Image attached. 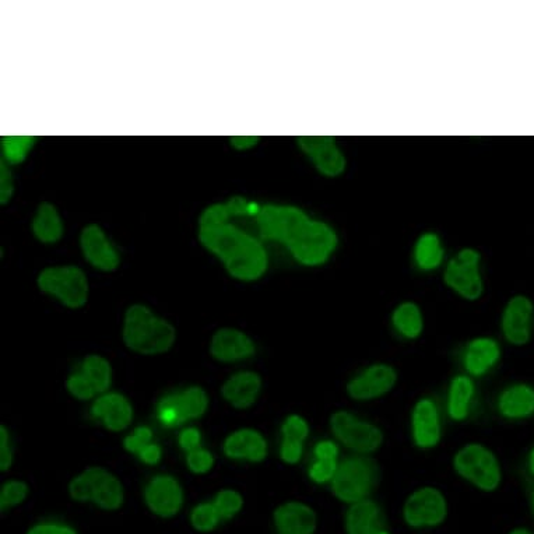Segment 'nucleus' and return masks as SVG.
<instances>
[{
	"label": "nucleus",
	"mask_w": 534,
	"mask_h": 534,
	"mask_svg": "<svg viewBox=\"0 0 534 534\" xmlns=\"http://www.w3.org/2000/svg\"><path fill=\"white\" fill-rule=\"evenodd\" d=\"M186 462H188V467L191 469V472L203 474L213 469L214 456L209 451H206V449H203L202 446H199V448L188 452Z\"/></svg>",
	"instance_id": "nucleus-37"
},
{
	"label": "nucleus",
	"mask_w": 534,
	"mask_h": 534,
	"mask_svg": "<svg viewBox=\"0 0 534 534\" xmlns=\"http://www.w3.org/2000/svg\"><path fill=\"white\" fill-rule=\"evenodd\" d=\"M414 259L417 266L425 272L438 269L444 261V248L438 235L434 233H425L421 235L414 248Z\"/></svg>",
	"instance_id": "nucleus-31"
},
{
	"label": "nucleus",
	"mask_w": 534,
	"mask_h": 534,
	"mask_svg": "<svg viewBox=\"0 0 534 534\" xmlns=\"http://www.w3.org/2000/svg\"><path fill=\"white\" fill-rule=\"evenodd\" d=\"M233 217L227 203L210 206L199 219V240L234 279L259 280L269 266V256L258 238L230 223Z\"/></svg>",
	"instance_id": "nucleus-2"
},
{
	"label": "nucleus",
	"mask_w": 534,
	"mask_h": 534,
	"mask_svg": "<svg viewBox=\"0 0 534 534\" xmlns=\"http://www.w3.org/2000/svg\"><path fill=\"white\" fill-rule=\"evenodd\" d=\"M298 146L325 177H339L346 170V157L337 147L335 137L302 136L298 137Z\"/></svg>",
	"instance_id": "nucleus-15"
},
{
	"label": "nucleus",
	"mask_w": 534,
	"mask_h": 534,
	"mask_svg": "<svg viewBox=\"0 0 534 534\" xmlns=\"http://www.w3.org/2000/svg\"><path fill=\"white\" fill-rule=\"evenodd\" d=\"M276 534H315L318 515L311 505L301 501H288L273 512Z\"/></svg>",
	"instance_id": "nucleus-17"
},
{
	"label": "nucleus",
	"mask_w": 534,
	"mask_h": 534,
	"mask_svg": "<svg viewBox=\"0 0 534 534\" xmlns=\"http://www.w3.org/2000/svg\"><path fill=\"white\" fill-rule=\"evenodd\" d=\"M224 453L231 459L263 462L267 456V441L261 432L252 428H242L233 432L224 441Z\"/></svg>",
	"instance_id": "nucleus-24"
},
{
	"label": "nucleus",
	"mask_w": 534,
	"mask_h": 534,
	"mask_svg": "<svg viewBox=\"0 0 534 534\" xmlns=\"http://www.w3.org/2000/svg\"><path fill=\"white\" fill-rule=\"evenodd\" d=\"M254 340L237 329L217 330L210 343V354L220 363H238L255 356Z\"/></svg>",
	"instance_id": "nucleus-19"
},
{
	"label": "nucleus",
	"mask_w": 534,
	"mask_h": 534,
	"mask_svg": "<svg viewBox=\"0 0 534 534\" xmlns=\"http://www.w3.org/2000/svg\"><path fill=\"white\" fill-rule=\"evenodd\" d=\"M444 280L455 293L465 300H479L484 291L479 252L474 249L460 251L459 255L446 266Z\"/></svg>",
	"instance_id": "nucleus-11"
},
{
	"label": "nucleus",
	"mask_w": 534,
	"mask_h": 534,
	"mask_svg": "<svg viewBox=\"0 0 534 534\" xmlns=\"http://www.w3.org/2000/svg\"><path fill=\"white\" fill-rule=\"evenodd\" d=\"M392 323L399 335L406 339H418L424 330V318L421 309L414 302H403L393 311Z\"/></svg>",
	"instance_id": "nucleus-30"
},
{
	"label": "nucleus",
	"mask_w": 534,
	"mask_h": 534,
	"mask_svg": "<svg viewBox=\"0 0 534 534\" xmlns=\"http://www.w3.org/2000/svg\"><path fill=\"white\" fill-rule=\"evenodd\" d=\"M262 391V378L258 372L240 371L231 375L221 388V395L238 410L254 406Z\"/></svg>",
	"instance_id": "nucleus-23"
},
{
	"label": "nucleus",
	"mask_w": 534,
	"mask_h": 534,
	"mask_svg": "<svg viewBox=\"0 0 534 534\" xmlns=\"http://www.w3.org/2000/svg\"><path fill=\"white\" fill-rule=\"evenodd\" d=\"M147 465H157L161 459V448L156 444H150L139 456Z\"/></svg>",
	"instance_id": "nucleus-43"
},
{
	"label": "nucleus",
	"mask_w": 534,
	"mask_h": 534,
	"mask_svg": "<svg viewBox=\"0 0 534 534\" xmlns=\"http://www.w3.org/2000/svg\"><path fill=\"white\" fill-rule=\"evenodd\" d=\"M533 304L529 298L518 295L512 298L502 314V332L514 346H525L532 335Z\"/></svg>",
	"instance_id": "nucleus-20"
},
{
	"label": "nucleus",
	"mask_w": 534,
	"mask_h": 534,
	"mask_svg": "<svg viewBox=\"0 0 534 534\" xmlns=\"http://www.w3.org/2000/svg\"><path fill=\"white\" fill-rule=\"evenodd\" d=\"M26 534H77L76 529L61 522H41L31 526Z\"/></svg>",
	"instance_id": "nucleus-40"
},
{
	"label": "nucleus",
	"mask_w": 534,
	"mask_h": 534,
	"mask_svg": "<svg viewBox=\"0 0 534 534\" xmlns=\"http://www.w3.org/2000/svg\"><path fill=\"white\" fill-rule=\"evenodd\" d=\"M189 521H191L192 528L200 533L213 532L223 522L213 502H202L196 505L192 509Z\"/></svg>",
	"instance_id": "nucleus-32"
},
{
	"label": "nucleus",
	"mask_w": 534,
	"mask_h": 534,
	"mask_svg": "<svg viewBox=\"0 0 534 534\" xmlns=\"http://www.w3.org/2000/svg\"><path fill=\"white\" fill-rule=\"evenodd\" d=\"M259 142V137L255 136H235L231 137V144L237 147L238 150L249 149V147L255 146Z\"/></svg>",
	"instance_id": "nucleus-44"
},
{
	"label": "nucleus",
	"mask_w": 534,
	"mask_h": 534,
	"mask_svg": "<svg viewBox=\"0 0 534 534\" xmlns=\"http://www.w3.org/2000/svg\"><path fill=\"white\" fill-rule=\"evenodd\" d=\"M13 195L12 172L7 170L5 163L0 167V203L5 205Z\"/></svg>",
	"instance_id": "nucleus-41"
},
{
	"label": "nucleus",
	"mask_w": 534,
	"mask_h": 534,
	"mask_svg": "<svg viewBox=\"0 0 534 534\" xmlns=\"http://www.w3.org/2000/svg\"><path fill=\"white\" fill-rule=\"evenodd\" d=\"M0 470L7 472L13 465V446L12 439H10L9 430L2 425L0 428Z\"/></svg>",
	"instance_id": "nucleus-39"
},
{
	"label": "nucleus",
	"mask_w": 534,
	"mask_h": 534,
	"mask_svg": "<svg viewBox=\"0 0 534 534\" xmlns=\"http://www.w3.org/2000/svg\"><path fill=\"white\" fill-rule=\"evenodd\" d=\"M69 494L77 502H93L104 511H118L125 502L121 481L104 467H89L69 484Z\"/></svg>",
	"instance_id": "nucleus-5"
},
{
	"label": "nucleus",
	"mask_w": 534,
	"mask_h": 534,
	"mask_svg": "<svg viewBox=\"0 0 534 534\" xmlns=\"http://www.w3.org/2000/svg\"><path fill=\"white\" fill-rule=\"evenodd\" d=\"M122 336L126 347L133 353L158 356L174 346L177 330L144 305H132L125 314Z\"/></svg>",
	"instance_id": "nucleus-3"
},
{
	"label": "nucleus",
	"mask_w": 534,
	"mask_h": 534,
	"mask_svg": "<svg viewBox=\"0 0 534 534\" xmlns=\"http://www.w3.org/2000/svg\"><path fill=\"white\" fill-rule=\"evenodd\" d=\"M502 416L519 420L534 413V389L528 385H515L505 389L498 400Z\"/></svg>",
	"instance_id": "nucleus-28"
},
{
	"label": "nucleus",
	"mask_w": 534,
	"mask_h": 534,
	"mask_svg": "<svg viewBox=\"0 0 534 534\" xmlns=\"http://www.w3.org/2000/svg\"><path fill=\"white\" fill-rule=\"evenodd\" d=\"M28 495V486L24 481H6L0 490V509L3 514L17 505L23 504Z\"/></svg>",
	"instance_id": "nucleus-35"
},
{
	"label": "nucleus",
	"mask_w": 534,
	"mask_h": 534,
	"mask_svg": "<svg viewBox=\"0 0 534 534\" xmlns=\"http://www.w3.org/2000/svg\"><path fill=\"white\" fill-rule=\"evenodd\" d=\"M533 509H534V501H533Z\"/></svg>",
	"instance_id": "nucleus-47"
},
{
	"label": "nucleus",
	"mask_w": 534,
	"mask_h": 534,
	"mask_svg": "<svg viewBox=\"0 0 534 534\" xmlns=\"http://www.w3.org/2000/svg\"><path fill=\"white\" fill-rule=\"evenodd\" d=\"M256 223L262 240L280 242L304 266H322L339 244L332 227L297 207L267 205L259 209Z\"/></svg>",
	"instance_id": "nucleus-1"
},
{
	"label": "nucleus",
	"mask_w": 534,
	"mask_h": 534,
	"mask_svg": "<svg viewBox=\"0 0 534 534\" xmlns=\"http://www.w3.org/2000/svg\"><path fill=\"white\" fill-rule=\"evenodd\" d=\"M398 384V371L385 363L372 364L346 385L347 395L356 402H371L384 398Z\"/></svg>",
	"instance_id": "nucleus-13"
},
{
	"label": "nucleus",
	"mask_w": 534,
	"mask_h": 534,
	"mask_svg": "<svg viewBox=\"0 0 534 534\" xmlns=\"http://www.w3.org/2000/svg\"><path fill=\"white\" fill-rule=\"evenodd\" d=\"M402 515L410 529H437L448 519V500L437 487H420L404 501Z\"/></svg>",
	"instance_id": "nucleus-8"
},
{
	"label": "nucleus",
	"mask_w": 534,
	"mask_h": 534,
	"mask_svg": "<svg viewBox=\"0 0 534 534\" xmlns=\"http://www.w3.org/2000/svg\"><path fill=\"white\" fill-rule=\"evenodd\" d=\"M411 434L417 448L432 449L442 439V421L437 403L430 398L418 400L411 413Z\"/></svg>",
	"instance_id": "nucleus-16"
},
{
	"label": "nucleus",
	"mask_w": 534,
	"mask_h": 534,
	"mask_svg": "<svg viewBox=\"0 0 534 534\" xmlns=\"http://www.w3.org/2000/svg\"><path fill=\"white\" fill-rule=\"evenodd\" d=\"M314 465L309 469V479L316 484L332 483L339 467L337 458H315Z\"/></svg>",
	"instance_id": "nucleus-36"
},
{
	"label": "nucleus",
	"mask_w": 534,
	"mask_h": 534,
	"mask_svg": "<svg viewBox=\"0 0 534 534\" xmlns=\"http://www.w3.org/2000/svg\"><path fill=\"white\" fill-rule=\"evenodd\" d=\"M508 534H533V533L530 532V530L526 528H516L514 530H511V532H509Z\"/></svg>",
	"instance_id": "nucleus-45"
},
{
	"label": "nucleus",
	"mask_w": 534,
	"mask_h": 534,
	"mask_svg": "<svg viewBox=\"0 0 534 534\" xmlns=\"http://www.w3.org/2000/svg\"><path fill=\"white\" fill-rule=\"evenodd\" d=\"M330 430L340 444L356 453L370 456L382 448L384 431L377 424L358 417L349 410H339L330 417Z\"/></svg>",
	"instance_id": "nucleus-7"
},
{
	"label": "nucleus",
	"mask_w": 534,
	"mask_h": 534,
	"mask_svg": "<svg viewBox=\"0 0 534 534\" xmlns=\"http://www.w3.org/2000/svg\"><path fill=\"white\" fill-rule=\"evenodd\" d=\"M501 358L500 344L491 337H477L467 344L465 368L472 377H483L493 370Z\"/></svg>",
	"instance_id": "nucleus-25"
},
{
	"label": "nucleus",
	"mask_w": 534,
	"mask_h": 534,
	"mask_svg": "<svg viewBox=\"0 0 534 534\" xmlns=\"http://www.w3.org/2000/svg\"><path fill=\"white\" fill-rule=\"evenodd\" d=\"M209 398L205 389L192 386L185 391L171 393L160 400L157 406V417L164 425L175 427L188 420H196L206 413Z\"/></svg>",
	"instance_id": "nucleus-12"
},
{
	"label": "nucleus",
	"mask_w": 534,
	"mask_h": 534,
	"mask_svg": "<svg viewBox=\"0 0 534 534\" xmlns=\"http://www.w3.org/2000/svg\"><path fill=\"white\" fill-rule=\"evenodd\" d=\"M151 438H153V432L149 427H137L132 435L124 439L125 449L140 456V453L151 444Z\"/></svg>",
	"instance_id": "nucleus-38"
},
{
	"label": "nucleus",
	"mask_w": 534,
	"mask_h": 534,
	"mask_svg": "<svg viewBox=\"0 0 534 534\" xmlns=\"http://www.w3.org/2000/svg\"><path fill=\"white\" fill-rule=\"evenodd\" d=\"M344 532L346 534H385L389 532L384 509L371 498L349 505L346 514H344Z\"/></svg>",
	"instance_id": "nucleus-18"
},
{
	"label": "nucleus",
	"mask_w": 534,
	"mask_h": 534,
	"mask_svg": "<svg viewBox=\"0 0 534 534\" xmlns=\"http://www.w3.org/2000/svg\"><path fill=\"white\" fill-rule=\"evenodd\" d=\"M35 137L31 136H9L2 142V153L7 163L16 165L23 163L28 151L33 149Z\"/></svg>",
	"instance_id": "nucleus-33"
},
{
	"label": "nucleus",
	"mask_w": 534,
	"mask_h": 534,
	"mask_svg": "<svg viewBox=\"0 0 534 534\" xmlns=\"http://www.w3.org/2000/svg\"><path fill=\"white\" fill-rule=\"evenodd\" d=\"M112 384V367L107 358L91 354L84 358L79 371L70 375L66 389L77 400H91L104 395Z\"/></svg>",
	"instance_id": "nucleus-10"
},
{
	"label": "nucleus",
	"mask_w": 534,
	"mask_h": 534,
	"mask_svg": "<svg viewBox=\"0 0 534 534\" xmlns=\"http://www.w3.org/2000/svg\"><path fill=\"white\" fill-rule=\"evenodd\" d=\"M42 293L58 298L68 308H82L89 300V281L76 266H56L42 270L38 276Z\"/></svg>",
	"instance_id": "nucleus-9"
},
{
	"label": "nucleus",
	"mask_w": 534,
	"mask_h": 534,
	"mask_svg": "<svg viewBox=\"0 0 534 534\" xmlns=\"http://www.w3.org/2000/svg\"><path fill=\"white\" fill-rule=\"evenodd\" d=\"M455 472L484 493H493L500 487L502 472L500 460L486 445L467 444L453 458Z\"/></svg>",
	"instance_id": "nucleus-6"
},
{
	"label": "nucleus",
	"mask_w": 534,
	"mask_h": 534,
	"mask_svg": "<svg viewBox=\"0 0 534 534\" xmlns=\"http://www.w3.org/2000/svg\"><path fill=\"white\" fill-rule=\"evenodd\" d=\"M476 396V385L469 375H458L452 379L448 391V410L449 417L453 421H463L469 417L472 404Z\"/></svg>",
	"instance_id": "nucleus-27"
},
{
	"label": "nucleus",
	"mask_w": 534,
	"mask_h": 534,
	"mask_svg": "<svg viewBox=\"0 0 534 534\" xmlns=\"http://www.w3.org/2000/svg\"><path fill=\"white\" fill-rule=\"evenodd\" d=\"M381 481V467L367 455L347 456L337 467L332 480V493L347 507L368 500Z\"/></svg>",
	"instance_id": "nucleus-4"
},
{
	"label": "nucleus",
	"mask_w": 534,
	"mask_h": 534,
	"mask_svg": "<svg viewBox=\"0 0 534 534\" xmlns=\"http://www.w3.org/2000/svg\"><path fill=\"white\" fill-rule=\"evenodd\" d=\"M80 245H82L84 258L98 270L112 272L121 263L118 252L97 224H90L84 228L82 237H80Z\"/></svg>",
	"instance_id": "nucleus-21"
},
{
	"label": "nucleus",
	"mask_w": 534,
	"mask_h": 534,
	"mask_svg": "<svg viewBox=\"0 0 534 534\" xmlns=\"http://www.w3.org/2000/svg\"><path fill=\"white\" fill-rule=\"evenodd\" d=\"M178 441L181 448L188 453L193 451V449L199 448L202 435H200L198 428H186L179 435Z\"/></svg>",
	"instance_id": "nucleus-42"
},
{
	"label": "nucleus",
	"mask_w": 534,
	"mask_h": 534,
	"mask_svg": "<svg viewBox=\"0 0 534 534\" xmlns=\"http://www.w3.org/2000/svg\"><path fill=\"white\" fill-rule=\"evenodd\" d=\"M529 469H530V472H532V474H534V449H533L532 453H530Z\"/></svg>",
	"instance_id": "nucleus-46"
},
{
	"label": "nucleus",
	"mask_w": 534,
	"mask_h": 534,
	"mask_svg": "<svg viewBox=\"0 0 534 534\" xmlns=\"http://www.w3.org/2000/svg\"><path fill=\"white\" fill-rule=\"evenodd\" d=\"M91 414L100 420L107 430L119 432L131 425L133 407L121 393H104L93 403Z\"/></svg>",
	"instance_id": "nucleus-22"
},
{
	"label": "nucleus",
	"mask_w": 534,
	"mask_h": 534,
	"mask_svg": "<svg viewBox=\"0 0 534 534\" xmlns=\"http://www.w3.org/2000/svg\"><path fill=\"white\" fill-rule=\"evenodd\" d=\"M144 501L158 518H174L184 507V488L174 477L160 474L153 477L144 488Z\"/></svg>",
	"instance_id": "nucleus-14"
},
{
	"label": "nucleus",
	"mask_w": 534,
	"mask_h": 534,
	"mask_svg": "<svg viewBox=\"0 0 534 534\" xmlns=\"http://www.w3.org/2000/svg\"><path fill=\"white\" fill-rule=\"evenodd\" d=\"M212 502L223 522L231 521L244 508V498L235 490L219 491Z\"/></svg>",
	"instance_id": "nucleus-34"
},
{
	"label": "nucleus",
	"mask_w": 534,
	"mask_h": 534,
	"mask_svg": "<svg viewBox=\"0 0 534 534\" xmlns=\"http://www.w3.org/2000/svg\"><path fill=\"white\" fill-rule=\"evenodd\" d=\"M283 442L280 446V458L287 465L300 462L304 453V444L309 435V424L304 417L291 414L281 427Z\"/></svg>",
	"instance_id": "nucleus-26"
},
{
	"label": "nucleus",
	"mask_w": 534,
	"mask_h": 534,
	"mask_svg": "<svg viewBox=\"0 0 534 534\" xmlns=\"http://www.w3.org/2000/svg\"><path fill=\"white\" fill-rule=\"evenodd\" d=\"M33 233L44 244H55L62 238L63 224L58 210L51 203H42L38 207L33 221Z\"/></svg>",
	"instance_id": "nucleus-29"
}]
</instances>
